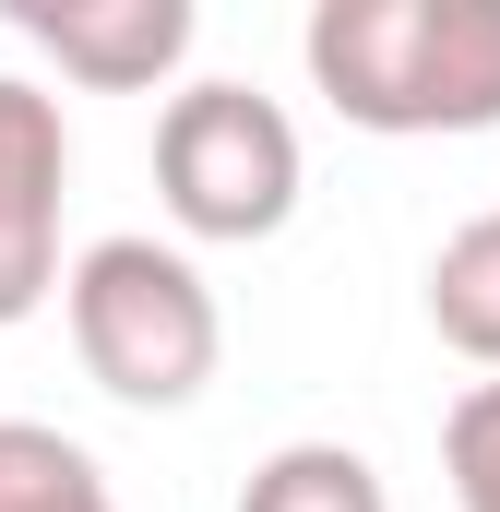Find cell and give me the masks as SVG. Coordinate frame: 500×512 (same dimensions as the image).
I'll use <instances>...</instances> for the list:
<instances>
[{
  "label": "cell",
  "mask_w": 500,
  "mask_h": 512,
  "mask_svg": "<svg viewBox=\"0 0 500 512\" xmlns=\"http://www.w3.org/2000/svg\"><path fill=\"white\" fill-rule=\"evenodd\" d=\"M239 512H393V489L358 441H286V453L250 465Z\"/></svg>",
  "instance_id": "52a82bcc"
},
{
  "label": "cell",
  "mask_w": 500,
  "mask_h": 512,
  "mask_svg": "<svg viewBox=\"0 0 500 512\" xmlns=\"http://www.w3.org/2000/svg\"><path fill=\"white\" fill-rule=\"evenodd\" d=\"M298 120L262 84H179L155 120V191L191 239H274L298 215Z\"/></svg>",
  "instance_id": "3957f363"
},
{
  "label": "cell",
  "mask_w": 500,
  "mask_h": 512,
  "mask_svg": "<svg viewBox=\"0 0 500 512\" xmlns=\"http://www.w3.org/2000/svg\"><path fill=\"white\" fill-rule=\"evenodd\" d=\"M441 465H453V501L500 512V382H465L441 417Z\"/></svg>",
  "instance_id": "9c48e42d"
},
{
  "label": "cell",
  "mask_w": 500,
  "mask_h": 512,
  "mask_svg": "<svg viewBox=\"0 0 500 512\" xmlns=\"http://www.w3.org/2000/svg\"><path fill=\"white\" fill-rule=\"evenodd\" d=\"M0 512H120L108 465L48 429V417H0Z\"/></svg>",
  "instance_id": "8992f818"
},
{
  "label": "cell",
  "mask_w": 500,
  "mask_h": 512,
  "mask_svg": "<svg viewBox=\"0 0 500 512\" xmlns=\"http://www.w3.org/2000/svg\"><path fill=\"white\" fill-rule=\"evenodd\" d=\"M429 322H441V346H465L477 370H500V203L441 239V262H429Z\"/></svg>",
  "instance_id": "ba28073f"
},
{
  "label": "cell",
  "mask_w": 500,
  "mask_h": 512,
  "mask_svg": "<svg viewBox=\"0 0 500 512\" xmlns=\"http://www.w3.org/2000/svg\"><path fill=\"white\" fill-rule=\"evenodd\" d=\"M60 191H72V131H60V96L0 72V334L36 322L72 262H60Z\"/></svg>",
  "instance_id": "277c9868"
},
{
  "label": "cell",
  "mask_w": 500,
  "mask_h": 512,
  "mask_svg": "<svg viewBox=\"0 0 500 512\" xmlns=\"http://www.w3.org/2000/svg\"><path fill=\"white\" fill-rule=\"evenodd\" d=\"M298 48L358 131H500V0H322Z\"/></svg>",
  "instance_id": "6da1fadb"
},
{
  "label": "cell",
  "mask_w": 500,
  "mask_h": 512,
  "mask_svg": "<svg viewBox=\"0 0 500 512\" xmlns=\"http://www.w3.org/2000/svg\"><path fill=\"white\" fill-rule=\"evenodd\" d=\"M60 322H72L84 382L143 405V417L191 405V393L215 382V358H227V310H215L203 262L167 251V239H96V251H72Z\"/></svg>",
  "instance_id": "7a4b0ae2"
},
{
  "label": "cell",
  "mask_w": 500,
  "mask_h": 512,
  "mask_svg": "<svg viewBox=\"0 0 500 512\" xmlns=\"http://www.w3.org/2000/svg\"><path fill=\"white\" fill-rule=\"evenodd\" d=\"M191 24V0H12V36H36L96 96H155L191 60Z\"/></svg>",
  "instance_id": "5b68a950"
}]
</instances>
